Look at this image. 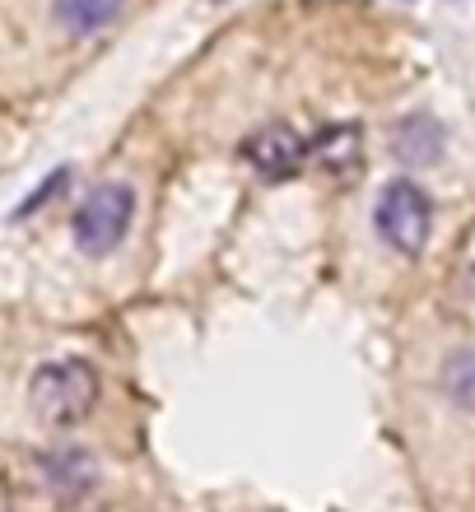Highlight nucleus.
I'll use <instances>...</instances> for the list:
<instances>
[{
    "label": "nucleus",
    "mask_w": 475,
    "mask_h": 512,
    "mask_svg": "<svg viewBox=\"0 0 475 512\" xmlns=\"http://www.w3.org/2000/svg\"><path fill=\"white\" fill-rule=\"evenodd\" d=\"M28 405L47 429H75L98 405V373L84 359H56L42 364L28 382Z\"/></svg>",
    "instance_id": "obj_1"
},
{
    "label": "nucleus",
    "mask_w": 475,
    "mask_h": 512,
    "mask_svg": "<svg viewBox=\"0 0 475 512\" xmlns=\"http://www.w3.org/2000/svg\"><path fill=\"white\" fill-rule=\"evenodd\" d=\"M131 215H136V196H131V187L112 182V187L89 191V201L75 210V247H80L84 256H108L112 247L126 238Z\"/></svg>",
    "instance_id": "obj_2"
},
{
    "label": "nucleus",
    "mask_w": 475,
    "mask_h": 512,
    "mask_svg": "<svg viewBox=\"0 0 475 512\" xmlns=\"http://www.w3.org/2000/svg\"><path fill=\"white\" fill-rule=\"evenodd\" d=\"M429 229H434V205L415 182H392L378 196V233L401 256H420L429 247Z\"/></svg>",
    "instance_id": "obj_3"
},
{
    "label": "nucleus",
    "mask_w": 475,
    "mask_h": 512,
    "mask_svg": "<svg viewBox=\"0 0 475 512\" xmlns=\"http://www.w3.org/2000/svg\"><path fill=\"white\" fill-rule=\"evenodd\" d=\"M243 159L252 163L266 182H280V177H294L303 163H308V140H303L294 126L271 122L243 140Z\"/></svg>",
    "instance_id": "obj_4"
},
{
    "label": "nucleus",
    "mask_w": 475,
    "mask_h": 512,
    "mask_svg": "<svg viewBox=\"0 0 475 512\" xmlns=\"http://www.w3.org/2000/svg\"><path fill=\"white\" fill-rule=\"evenodd\" d=\"M308 163H317L326 177H340V182L354 177L359 173V163H364V131L350 126V122L326 126L313 145H308Z\"/></svg>",
    "instance_id": "obj_5"
},
{
    "label": "nucleus",
    "mask_w": 475,
    "mask_h": 512,
    "mask_svg": "<svg viewBox=\"0 0 475 512\" xmlns=\"http://www.w3.org/2000/svg\"><path fill=\"white\" fill-rule=\"evenodd\" d=\"M42 480H47L56 499H84L98 480V466L84 447H52L42 457Z\"/></svg>",
    "instance_id": "obj_6"
},
{
    "label": "nucleus",
    "mask_w": 475,
    "mask_h": 512,
    "mask_svg": "<svg viewBox=\"0 0 475 512\" xmlns=\"http://www.w3.org/2000/svg\"><path fill=\"white\" fill-rule=\"evenodd\" d=\"M392 149L396 159L406 163H434L438 154H443V126L434 122V117H424V112H415V117H406V122L392 131Z\"/></svg>",
    "instance_id": "obj_7"
},
{
    "label": "nucleus",
    "mask_w": 475,
    "mask_h": 512,
    "mask_svg": "<svg viewBox=\"0 0 475 512\" xmlns=\"http://www.w3.org/2000/svg\"><path fill=\"white\" fill-rule=\"evenodd\" d=\"M122 5L126 0H56V24L66 28V33H103L122 19Z\"/></svg>",
    "instance_id": "obj_8"
},
{
    "label": "nucleus",
    "mask_w": 475,
    "mask_h": 512,
    "mask_svg": "<svg viewBox=\"0 0 475 512\" xmlns=\"http://www.w3.org/2000/svg\"><path fill=\"white\" fill-rule=\"evenodd\" d=\"M443 387H448V396L462 410H475V350L452 354L448 364H443Z\"/></svg>",
    "instance_id": "obj_9"
},
{
    "label": "nucleus",
    "mask_w": 475,
    "mask_h": 512,
    "mask_svg": "<svg viewBox=\"0 0 475 512\" xmlns=\"http://www.w3.org/2000/svg\"><path fill=\"white\" fill-rule=\"evenodd\" d=\"M66 182H70V173H66V168H61V173H52V177H47V182H42L38 191H33V196H28L24 205H19V210H14V215H33V210H42V205L52 201V196H56V191H61V187H66Z\"/></svg>",
    "instance_id": "obj_10"
}]
</instances>
